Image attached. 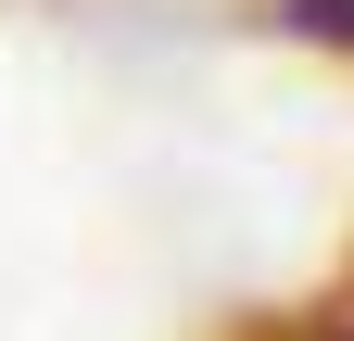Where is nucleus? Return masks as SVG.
<instances>
[{"label": "nucleus", "mask_w": 354, "mask_h": 341, "mask_svg": "<svg viewBox=\"0 0 354 341\" xmlns=\"http://www.w3.org/2000/svg\"><path fill=\"white\" fill-rule=\"evenodd\" d=\"M342 341H354V329H342Z\"/></svg>", "instance_id": "1"}]
</instances>
